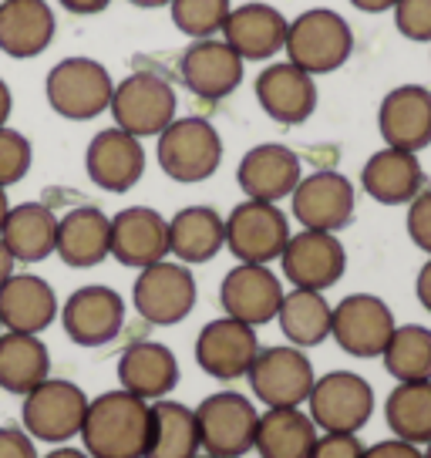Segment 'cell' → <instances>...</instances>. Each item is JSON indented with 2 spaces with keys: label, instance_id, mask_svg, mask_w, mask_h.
I'll list each match as a JSON object with an SVG mask.
<instances>
[{
  "label": "cell",
  "instance_id": "42",
  "mask_svg": "<svg viewBox=\"0 0 431 458\" xmlns=\"http://www.w3.org/2000/svg\"><path fill=\"white\" fill-rule=\"evenodd\" d=\"M310 458H364V442L344 431H320Z\"/></svg>",
  "mask_w": 431,
  "mask_h": 458
},
{
  "label": "cell",
  "instance_id": "51",
  "mask_svg": "<svg viewBox=\"0 0 431 458\" xmlns=\"http://www.w3.org/2000/svg\"><path fill=\"white\" fill-rule=\"evenodd\" d=\"M131 7H142V11H156V7H169V0H129Z\"/></svg>",
  "mask_w": 431,
  "mask_h": 458
},
{
  "label": "cell",
  "instance_id": "5",
  "mask_svg": "<svg viewBox=\"0 0 431 458\" xmlns=\"http://www.w3.org/2000/svg\"><path fill=\"white\" fill-rule=\"evenodd\" d=\"M88 394L68 377H47L24 394L21 404V428L34 442L44 445H72L81 435L88 415Z\"/></svg>",
  "mask_w": 431,
  "mask_h": 458
},
{
  "label": "cell",
  "instance_id": "21",
  "mask_svg": "<svg viewBox=\"0 0 431 458\" xmlns=\"http://www.w3.org/2000/svg\"><path fill=\"white\" fill-rule=\"evenodd\" d=\"M303 179L300 156L280 142L253 145L240 165H236V182L243 189L246 199L259 202H280L290 199V192Z\"/></svg>",
  "mask_w": 431,
  "mask_h": 458
},
{
  "label": "cell",
  "instance_id": "30",
  "mask_svg": "<svg viewBox=\"0 0 431 458\" xmlns=\"http://www.w3.org/2000/svg\"><path fill=\"white\" fill-rule=\"evenodd\" d=\"M226 250V216L213 206H186L169 219V257L186 267L209 263Z\"/></svg>",
  "mask_w": 431,
  "mask_h": 458
},
{
  "label": "cell",
  "instance_id": "50",
  "mask_svg": "<svg viewBox=\"0 0 431 458\" xmlns=\"http://www.w3.org/2000/svg\"><path fill=\"white\" fill-rule=\"evenodd\" d=\"M14 263H17V259L11 257V250H7V246H4V240H0V284H4V280L14 273Z\"/></svg>",
  "mask_w": 431,
  "mask_h": 458
},
{
  "label": "cell",
  "instance_id": "10",
  "mask_svg": "<svg viewBox=\"0 0 431 458\" xmlns=\"http://www.w3.org/2000/svg\"><path fill=\"white\" fill-rule=\"evenodd\" d=\"M290 219L280 202L243 199L226 216V250L240 263H263L270 267L283 257L290 243Z\"/></svg>",
  "mask_w": 431,
  "mask_h": 458
},
{
  "label": "cell",
  "instance_id": "6",
  "mask_svg": "<svg viewBox=\"0 0 431 458\" xmlns=\"http://www.w3.org/2000/svg\"><path fill=\"white\" fill-rule=\"evenodd\" d=\"M112 91H115V81L95 57H64L47 72V81H44L51 112L68 122H91L101 112H108Z\"/></svg>",
  "mask_w": 431,
  "mask_h": 458
},
{
  "label": "cell",
  "instance_id": "23",
  "mask_svg": "<svg viewBox=\"0 0 431 458\" xmlns=\"http://www.w3.org/2000/svg\"><path fill=\"white\" fill-rule=\"evenodd\" d=\"M257 101L276 125H303L317 112V81L290 61H270L257 74Z\"/></svg>",
  "mask_w": 431,
  "mask_h": 458
},
{
  "label": "cell",
  "instance_id": "3",
  "mask_svg": "<svg viewBox=\"0 0 431 458\" xmlns=\"http://www.w3.org/2000/svg\"><path fill=\"white\" fill-rule=\"evenodd\" d=\"M158 169L179 186H196L213 179L223 165V139L209 118L186 114L175 118L156 139Z\"/></svg>",
  "mask_w": 431,
  "mask_h": 458
},
{
  "label": "cell",
  "instance_id": "29",
  "mask_svg": "<svg viewBox=\"0 0 431 458\" xmlns=\"http://www.w3.org/2000/svg\"><path fill=\"white\" fill-rule=\"evenodd\" d=\"M360 189L381 206H408L425 189V169L415 152L401 148H377L364 169H360Z\"/></svg>",
  "mask_w": 431,
  "mask_h": 458
},
{
  "label": "cell",
  "instance_id": "8",
  "mask_svg": "<svg viewBox=\"0 0 431 458\" xmlns=\"http://www.w3.org/2000/svg\"><path fill=\"white\" fill-rule=\"evenodd\" d=\"M246 381L263 408H303L317 371L307 351L293 344H274V347H259L257 360L246 371Z\"/></svg>",
  "mask_w": 431,
  "mask_h": 458
},
{
  "label": "cell",
  "instance_id": "4",
  "mask_svg": "<svg viewBox=\"0 0 431 458\" xmlns=\"http://www.w3.org/2000/svg\"><path fill=\"white\" fill-rule=\"evenodd\" d=\"M108 112L115 118V129L129 131L135 139H158L179 118V98L162 74L135 72L115 81Z\"/></svg>",
  "mask_w": 431,
  "mask_h": 458
},
{
  "label": "cell",
  "instance_id": "55",
  "mask_svg": "<svg viewBox=\"0 0 431 458\" xmlns=\"http://www.w3.org/2000/svg\"><path fill=\"white\" fill-rule=\"evenodd\" d=\"M0 334H4V327H0Z\"/></svg>",
  "mask_w": 431,
  "mask_h": 458
},
{
  "label": "cell",
  "instance_id": "25",
  "mask_svg": "<svg viewBox=\"0 0 431 458\" xmlns=\"http://www.w3.org/2000/svg\"><path fill=\"white\" fill-rule=\"evenodd\" d=\"M58 293L38 273H11L0 284V327L14 334H38L55 324Z\"/></svg>",
  "mask_w": 431,
  "mask_h": 458
},
{
  "label": "cell",
  "instance_id": "34",
  "mask_svg": "<svg viewBox=\"0 0 431 458\" xmlns=\"http://www.w3.org/2000/svg\"><path fill=\"white\" fill-rule=\"evenodd\" d=\"M202 455L196 408L175 398L152 401V438L145 458H196Z\"/></svg>",
  "mask_w": 431,
  "mask_h": 458
},
{
  "label": "cell",
  "instance_id": "53",
  "mask_svg": "<svg viewBox=\"0 0 431 458\" xmlns=\"http://www.w3.org/2000/svg\"><path fill=\"white\" fill-rule=\"evenodd\" d=\"M421 455H425V458H431V442L425 445V448H421Z\"/></svg>",
  "mask_w": 431,
  "mask_h": 458
},
{
  "label": "cell",
  "instance_id": "13",
  "mask_svg": "<svg viewBox=\"0 0 431 458\" xmlns=\"http://www.w3.org/2000/svg\"><path fill=\"white\" fill-rule=\"evenodd\" d=\"M283 280L293 290H331L344 280L347 273V250L337 233H317V229H300L290 236L287 250L280 257Z\"/></svg>",
  "mask_w": 431,
  "mask_h": 458
},
{
  "label": "cell",
  "instance_id": "24",
  "mask_svg": "<svg viewBox=\"0 0 431 458\" xmlns=\"http://www.w3.org/2000/svg\"><path fill=\"white\" fill-rule=\"evenodd\" d=\"M287 28L290 21L283 17V11H276L274 4L253 0V4L232 7L219 38L243 61H274L287 44Z\"/></svg>",
  "mask_w": 431,
  "mask_h": 458
},
{
  "label": "cell",
  "instance_id": "39",
  "mask_svg": "<svg viewBox=\"0 0 431 458\" xmlns=\"http://www.w3.org/2000/svg\"><path fill=\"white\" fill-rule=\"evenodd\" d=\"M30 162H34V145H30V139L24 131L4 125L0 129V186L4 189L17 186L30 172Z\"/></svg>",
  "mask_w": 431,
  "mask_h": 458
},
{
  "label": "cell",
  "instance_id": "49",
  "mask_svg": "<svg viewBox=\"0 0 431 458\" xmlns=\"http://www.w3.org/2000/svg\"><path fill=\"white\" fill-rule=\"evenodd\" d=\"M41 458H91V455H88L85 448H74V445H55V448Z\"/></svg>",
  "mask_w": 431,
  "mask_h": 458
},
{
  "label": "cell",
  "instance_id": "15",
  "mask_svg": "<svg viewBox=\"0 0 431 458\" xmlns=\"http://www.w3.org/2000/svg\"><path fill=\"white\" fill-rule=\"evenodd\" d=\"M61 327L68 334V341L78 347H105L112 344L125 327V301L112 286H78L72 297L64 301Z\"/></svg>",
  "mask_w": 431,
  "mask_h": 458
},
{
  "label": "cell",
  "instance_id": "35",
  "mask_svg": "<svg viewBox=\"0 0 431 458\" xmlns=\"http://www.w3.org/2000/svg\"><path fill=\"white\" fill-rule=\"evenodd\" d=\"M331 317L334 303L317 293V290H287L280 310H276V324L283 330L287 344L310 351L317 344H324L331 337Z\"/></svg>",
  "mask_w": 431,
  "mask_h": 458
},
{
  "label": "cell",
  "instance_id": "27",
  "mask_svg": "<svg viewBox=\"0 0 431 458\" xmlns=\"http://www.w3.org/2000/svg\"><path fill=\"white\" fill-rule=\"evenodd\" d=\"M55 11L47 0H0V51L14 61L41 57L55 41Z\"/></svg>",
  "mask_w": 431,
  "mask_h": 458
},
{
  "label": "cell",
  "instance_id": "38",
  "mask_svg": "<svg viewBox=\"0 0 431 458\" xmlns=\"http://www.w3.org/2000/svg\"><path fill=\"white\" fill-rule=\"evenodd\" d=\"M232 11V0H169L175 30H182L192 41L216 38Z\"/></svg>",
  "mask_w": 431,
  "mask_h": 458
},
{
  "label": "cell",
  "instance_id": "52",
  "mask_svg": "<svg viewBox=\"0 0 431 458\" xmlns=\"http://www.w3.org/2000/svg\"><path fill=\"white\" fill-rule=\"evenodd\" d=\"M11 213V199H7V189L0 186V226H4V219Z\"/></svg>",
  "mask_w": 431,
  "mask_h": 458
},
{
  "label": "cell",
  "instance_id": "18",
  "mask_svg": "<svg viewBox=\"0 0 431 458\" xmlns=\"http://www.w3.org/2000/svg\"><path fill=\"white\" fill-rule=\"evenodd\" d=\"M243 57L232 51L223 38H202L186 47L179 61L182 85L202 101H223L243 81Z\"/></svg>",
  "mask_w": 431,
  "mask_h": 458
},
{
  "label": "cell",
  "instance_id": "37",
  "mask_svg": "<svg viewBox=\"0 0 431 458\" xmlns=\"http://www.w3.org/2000/svg\"><path fill=\"white\" fill-rule=\"evenodd\" d=\"M385 371L401 381H431V327L398 324L385 347Z\"/></svg>",
  "mask_w": 431,
  "mask_h": 458
},
{
  "label": "cell",
  "instance_id": "32",
  "mask_svg": "<svg viewBox=\"0 0 431 458\" xmlns=\"http://www.w3.org/2000/svg\"><path fill=\"white\" fill-rule=\"evenodd\" d=\"M317 435L314 418L303 408H266L259 415L253 452L259 458H310Z\"/></svg>",
  "mask_w": 431,
  "mask_h": 458
},
{
  "label": "cell",
  "instance_id": "22",
  "mask_svg": "<svg viewBox=\"0 0 431 458\" xmlns=\"http://www.w3.org/2000/svg\"><path fill=\"white\" fill-rule=\"evenodd\" d=\"M88 179L105 192H129L145 175V148L142 139H135L122 129L98 131L85 148Z\"/></svg>",
  "mask_w": 431,
  "mask_h": 458
},
{
  "label": "cell",
  "instance_id": "33",
  "mask_svg": "<svg viewBox=\"0 0 431 458\" xmlns=\"http://www.w3.org/2000/svg\"><path fill=\"white\" fill-rule=\"evenodd\" d=\"M51 377V351L38 334H0V387L24 398L28 391Z\"/></svg>",
  "mask_w": 431,
  "mask_h": 458
},
{
  "label": "cell",
  "instance_id": "28",
  "mask_svg": "<svg viewBox=\"0 0 431 458\" xmlns=\"http://www.w3.org/2000/svg\"><path fill=\"white\" fill-rule=\"evenodd\" d=\"M58 253L74 270H91L112 257V216L98 206H78L58 216Z\"/></svg>",
  "mask_w": 431,
  "mask_h": 458
},
{
  "label": "cell",
  "instance_id": "43",
  "mask_svg": "<svg viewBox=\"0 0 431 458\" xmlns=\"http://www.w3.org/2000/svg\"><path fill=\"white\" fill-rule=\"evenodd\" d=\"M0 458H41L38 442L17 425H0Z\"/></svg>",
  "mask_w": 431,
  "mask_h": 458
},
{
  "label": "cell",
  "instance_id": "26",
  "mask_svg": "<svg viewBox=\"0 0 431 458\" xmlns=\"http://www.w3.org/2000/svg\"><path fill=\"white\" fill-rule=\"evenodd\" d=\"M179 385V358L158 341H135L118 358V387L142 401L169 398Z\"/></svg>",
  "mask_w": 431,
  "mask_h": 458
},
{
  "label": "cell",
  "instance_id": "48",
  "mask_svg": "<svg viewBox=\"0 0 431 458\" xmlns=\"http://www.w3.org/2000/svg\"><path fill=\"white\" fill-rule=\"evenodd\" d=\"M14 112V95H11V85L0 78V129L7 125V118Z\"/></svg>",
  "mask_w": 431,
  "mask_h": 458
},
{
  "label": "cell",
  "instance_id": "16",
  "mask_svg": "<svg viewBox=\"0 0 431 458\" xmlns=\"http://www.w3.org/2000/svg\"><path fill=\"white\" fill-rule=\"evenodd\" d=\"M280 301H283V280L263 263H236L219 284L223 314L243 320L249 327L276 320Z\"/></svg>",
  "mask_w": 431,
  "mask_h": 458
},
{
  "label": "cell",
  "instance_id": "44",
  "mask_svg": "<svg viewBox=\"0 0 431 458\" xmlns=\"http://www.w3.org/2000/svg\"><path fill=\"white\" fill-rule=\"evenodd\" d=\"M364 458H425L418 445H408L401 438H385V442H374L371 448H364Z\"/></svg>",
  "mask_w": 431,
  "mask_h": 458
},
{
  "label": "cell",
  "instance_id": "14",
  "mask_svg": "<svg viewBox=\"0 0 431 458\" xmlns=\"http://www.w3.org/2000/svg\"><path fill=\"white\" fill-rule=\"evenodd\" d=\"M394 327V310L374 293H351L331 317V337L351 358H381Z\"/></svg>",
  "mask_w": 431,
  "mask_h": 458
},
{
  "label": "cell",
  "instance_id": "20",
  "mask_svg": "<svg viewBox=\"0 0 431 458\" xmlns=\"http://www.w3.org/2000/svg\"><path fill=\"white\" fill-rule=\"evenodd\" d=\"M112 259L131 270L169 259V219L152 206H129L112 216Z\"/></svg>",
  "mask_w": 431,
  "mask_h": 458
},
{
  "label": "cell",
  "instance_id": "11",
  "mask_svg": "<svg viewBox=\"0 0 431 458\" xmlns=\"http://www.w3.org/2000/svg\"><path fill=\"white\" fill-rule=\"evenodd\" d=\"M307 415L317 431H344L358 435L374 415V387L354 371L320 374L307 398Z\"/></svg>",
  "mask_w": 431,
  "mask_h": 458
},
{
  "label": "cell",
  "instance_id": "1",
  "mask_svg": "<svg viewBox=\"0 0 431 458\" xmlns=\"http://www.w3.org/2000/svg\"><path fill=\"white\" fill-rule=\"evenodd\" d=\"M81 445L91 458H145L152 438V404L125 387L88 401Z\"/></svg>",
  "mask_w": 431,
  "mask_h": 458
},
{
  "label": "cell",
  "instance_id": "9",
  "mask_svg": "<svg viewBox=\"0 0 431 458\" xmlns=\"http://www.w3.org/2000/svg\"><path fill=\"white\" fill-rule=\"evenodd\" d=\"M199 297V286L196 276L186 263L179 259H162L139 270L135 286H131V303L142 317L145 324H156V327H175L182 324Z\"/></svg>",
  "mask_w": 431,
  "mask_h": 458
},
{
  "label": "cell",
  "instance_id": "17",
  "mask_svg": "<svg viewBox=\"0 0 431 458\" xmlns=\"http://www.w3.org/2000/svg\"><path fill=\"white\" fill-rule=\"evenodd\" d=\"M259 354L257 327L232 317H216L196 337V364L216 381H240Z\"/></svg>",
  "mask_w": 431,
  "mask_h": 458
},
{
  "label": "cell",
  "instance_id": "7",
  "mask_svg": "<svg viewBox=\"0 0 431 458\" xmlns=\"http://www.w3.org/2000/svg\"><path fill=\"white\" fill-rule=\"evenodd\" d=\"M199 445L213 458H243L257 442L259 411L257 404L240 391H216L196 408Z\"/></svg>",
  "mask_w": 431,
  "mask_h": 458
},
{
  "label": "cell",
  "instance_id": "36",
  "mask_svg": "<svg viewBox=\"0 0 431 458\" xmlns=\"http://www.w3.org/2000/svg\"><path fill=\"white\" fill-rule=\"evenodd\" d=\"M385 418L394 438L425 448L431 442V381H401L385 401Z\"/></svg>",
  "mask_w": 431,
  "mask_h": 458
},
{
  "label": "cell",
  "instance_id": "40",
  "mask_svg": "<svg viewBox=\"0 0 431 458\" xmlns=\"http://www.w3.org/2000/svg\"><path fill=\"white\" fill-rule=\"evenodd\" d=\"M391 11H394V28L401 38L431 44V0H398Z\"/></svg>",
  "mask_w": 431,
  "mask_h": 458
},
{
  "label": "cell",
  "instance_id": "41",
  "mask_svg": "<svg viewBox=\"0 0 431 458\" xmlns=\"http://www.w3.org/2000/svg\"><path fill=\"white\" fill-rule=\"evenodd\" d=\"M404 226H408L411 243H415L421 253L431 257V189H421L415 199L408 202V219H404Z\"/></svg>",
  "mask_w": 431,
  "mask_h": 458
},
{
  "label": "cell",
  "instance_id": "54",
  "mask_svg": "<svg viewBox=\"0 0 431 458\" xmlns=\"http://www.w3.org/2000/svg\"><path fill=\"white\" fill-rule=\"evenodd\" d=\"M196 458H213V455H206V452H202V455H196Z\"/></svg>",
  "mask_w": 431,
  "mask_h": 458
},
{
  "label": "cell",
  "instance_id": "47",
  "mask_svg": "<svg viewBox=\"0 0 431 458\" xmlns=\"http://www.w3.org/2000/svg\"><path fill=\"white\" fill-rule=\"evenodd\" d=\"M351 7H358V11H364V14H385V11H391L398 0H347Z\"/></svg>",
  "mask_w": 431,
  "mask_h": 458
},
{
  "label": "cell",
  "instance_id": "19",
  "mask_svg": "<svg viewBox=\"0 0 431 458\" xmlns=\"http://www.w3.org/2000/svg\"><path fill=\"white\" fill-rule=\"evenodd\" d=\"M377 131L388 148L421 152L431 145V88L398 85L381 98Z\"/></svg>",
  "mask_w": 431,
  "mask_h": 458
},
{
  "label": "cell",
  "instance_id": "46",
  "mask_svg": "<svg viewBox=\"0 0 431 458\" xmlns=\"http://www.w3.org/2000/svg\"><path fill=\"white\" fill-rule=\"evenodd\" d=\"M58 4L72 14H101L112 0H58Z\"/></svg>",
  "mask_w": 431,
  "mask_h": 458
},
{
  "label": "cell",
  "instance_id": "31",
  "mask_svg": "<svg viewBox=\"0 0 431 458\" xmlns=\"http://www.w3.org/2000/svg\"><path fill=\"white\" fill-rule=\"evenodd\" d=\"M0 240L17 263H41L58 243V216L44 202H17L0 226Z\"/></svg>",
  "mask_w": 431,
  "mask_h": 458
},
{
  "label": "cell",
  "instance_id": "45",
  "mask_svg": "<svg viewBox=\"0 0 431 458\" xmlns=\"http://www.w3.org/2000/svg\"><path fill=\"white\" fill-rule=\"evenodd\" d=\"M415 297H418V303H421V307L431 314V257L415 276Z\"/></svg>",
  "mask_w": 431,
  "mask_h": 458
},
{
  "label": "cell",
  "instance_id": "2",
  "mask_svg": "<svg viewBox=\"0 0 431 458\" xmlns=\"http://www.w3.org/2000/svg\"><path fill=\"white\" fill-rule=\"evenodd\" d=\"M287 61L297 64L310 78L344 68L354 55V30L331 7H310L290 21L287 28Z\"/></svg>",
  "mask_w": 431,
  "mask_h": 458
},
{
  "label": "cell",
  "instance_id": "12",
  "mask_svg": "<svg viewBox=\"0 0 431 458\" xmlns=\"http://www.w3.org/2000/svg\"><path fill=\"white\" fill-rule=\"evenodd\" d=\"M290 209H293V219L303 229L341 233L354 219L358 192H354V182L344 172L317 169L310 175H303L297 189L290 192Z\"/></svg>",
  "mask_w": 431,
  "mask_h": 458
}]
</instances>
